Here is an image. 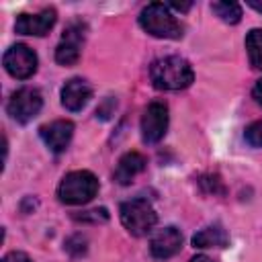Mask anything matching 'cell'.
Returning a JSON list of instances; mask_svg holds the SVG:
<instances>
[{
  "instance_id": "obj_22",
  "label": "cell",
  "mask_w": 262,
  "mask_h": 262,
  "mask_svg": "<svg viewBox=\"0 0 262 262\" xmlns=\"http://www.w3.org/2000/svg\"><path fill=\"white\" fill-rule=\"evenodd\" d=\"M252 96H254V100H256V102L262 106V78H260V80L254 84V88H252Z\"/></svg>"
},
{
  "instance_id": "obj_24",
  "label": "cell",
  "mask_w": 262,
  "mask_h": 262,
  "mask_svg": "<svg viewBox=\"0 0 262 262\" xmlns=\"http://www.w3.org/2000/svg\"><path fill=\"white\" fill-rule=\"evenodd\" d=\"M248 6L254 8L256 12H262V2H256V0H248Z\"/></svg>"
},
{
  "instance_id": "obj_23",
  "label": "cell",
  "mask_w": 262,
  "mask_h": 262,
  "mask_svg": "<svg viewBox=\"0 0 262 262\" xmlns=\"http://www.w3.org/2000/svg\"><path fill=\"white\" fill-rule=\"evenodd\" d=\"M188 262H213L209 256H205V254H196V256H192Z\"/></svg>"
},
{
  "instance_id": "obj_11",
  "label": "cell",
  "mask_w": 262,
  "mask_h": 262,
  "mask_svg": "<svg viewBox=\"0 0 262 262\" xmlns=\"http://www.w3.org/2000/svg\"><path fill=\"white\" fill-rule=\"evenodd\" d=\"M180 248H182V233L174 225L160 229L149 242V252L158 260H168V258L176 256L180 252Z\"/></svg>"
},
{
  "instance_id": "obj_18",
  "label": "cell",
  "mask_w": 262,
  "mask_h": 262,
  "mask_svg": "<svg viewBox=\"0 0 262 262\" xmlns=\"http://www.w3.org/2000/svg\"><path fill=\"white\" fill-rule=\"evenodd\" d=\"M244 137L252 147H262V119L248 125L244 131Z\"/></svg>"
},
{
  "instance_id": "obj_6",
  "label": "cell",
  "mask_w": 262,
  "mask_h": 262,
  "mask_svg": "<svg viewBox=\"0 0 262 262\" xmlns=\"http://www.w3.org/2000/svg\"><path fill=\"white\" fill-rule=\"evenodd\" d=\"M86 25L82 20H72L66 29L63 35L55 47V61L59 66H74L80 59L82 45L86 39Z\"/></svg>"
},
{
  "instance_id": "obj_3",
  "label": "cell",
  "mask_w": 262,
  "mask_h": 262,
  "mask_svg": "<svg viewBox=\"0 0 262 262\" xmlns=\"http://www.w3.org/2000/svg\"><path fill=\"white\" fill-rule=\"evenodd\" d=\"M98 192V178L90 170H74L66 174L57 186V199L63 205H86Z\"/></svg>"
},
{
  "instance_id": "obj_1",
  "label": "cell",
  "mask_w": 262,
  "mask_h": 262,
  "mask_svg": "<svg viewBox=\"0 0 262 262\" xmlns=\"http://www.w3.org/2000/svg\"><path fill=\"white\" fill-rule=\"evenodd\" d=\"M149 78L158 90H182L194 80L192 66L180 55L160 57L149 66Z\"/></svg>"
},
{
  "instance_id": "obj_12",
  "label": "cell",
  "mask_w": 262,
  "mask_h": 262,
  "mask_svg": "<svg viewBox=\"0 0 262 262\" xmlns=\"http://www.w3.org/2000/svg\"><path fill=\"white\" fill-rule=\"evenodd\" d=\"M59 96H61L63 108H68L72 113H78V111H82L90 102L92 86L84 78H72V80H68L61 86V94Z\"/></svg>"
},
{
  "instance_id": "obj_5",
  "label": "cell",
  "mask_w": 262,
  "mask_h": 262,
  "mask_svg": "<svg viewBox=\"0 0 262 262\" xmlns=\"http://www.w3.org/2000/svg\"><path fill=\"white\" fill-rule=\"evenodd\" d=\"M43 106V96L37 88H31V86H25V88H18L10 98H8V104H6V111L8 115L20 123V125H27L29 121H33L39 111Z\"/></svg>"
},
{
  "instance_id": "obj_13",
  "label": "cell",
  "mask_w": 262,
  "mask_h": 262,
  "mask_svg": "<svg viewBox=\"0 0 262 262\" xmlns=\"http://www.w3.org/2000/svg\"><path fill=\"white\" fill-rule=\"evenodd\" d=\"M145 166H147V160H145V156L143 154H139V151H127V154H123L121 158H119V162H117V168H115V172H113V178H115V182L117 184H129L137 174H141L143 170H145Z\"/></svg>"
},
{
  "instance_id": "obj_20",
  "label": "cell",
  "mask_w": 262,
  "mask_h": 262,
  "mask_svg": "<svg viewBox=\"0 0 262 262\" xmlns=\"http://www.w3.org/2000/svg\"><path fill=\"white\" fill-rule=\"evenodd\" d=\"M201 186L207 190V192H219V194H223L225 192V188H223V184H221V180H219V176H211V174H207V176H201Z\"/></svg>"
},
{
  "instance_id": "obj_2",
  "label": "cell",
  "mask_w": 262,
  "mask_h": 262,
  "mask_svg": "<svg viewBox=\"0 0 262 262\" xmlns=\"http://www.w3.org/2000/svg\"><path fill=\"white\" fill-rule=\"evenodd\" d=\"M139 27L158 39H180L184 27L180 20L172 14L168 4L164 2H151L139 12Z\"/></svg>"
},
{
  "instance_id": "obj_19",
  "label": "cell",
  "mask_w": 262,
  "mask_h": 262,
  "mask_svg": "<svg viewBox=\"0 0 262 262\" xmlns=\"http://www.w3.org/2000/svg\"><path fill=\"white\" fill-rule=\"evenodd\" d=\"M66 252H68L72 258H80L82 254H86V237H82V235H72V237L66 242Z\"/></svg>"
},
{
  "instance_id": "obj_16",
  "label": "cell",
  "mask_w": 262,
  "mask_h": 262,
  "mask_svg": "<svg viewBox=\"0 0 262 262\" xmlns=\"http://www.w3.org/2000/svg\"><path fill=\"white\" fill-rule=\"evenodd\" d=\"M211 10L227 25H237L242 20V6L237 2H229V0H223V2H213L211 4Z\"/></svg>"
},
{
  "instance_id": "obj_21",
  "label": "cell",
  "mask_w": 262,
  "mask_h": 262,
  "mask_svg": "<svg viewBox=\"0 0 262 262\" xmlns=\"http://www.w3.org/2000/svg\"><path fill=\"white\" fill-rule=\"evenodd\" d=\"M2 262H31V258L25 254V252H8Z\"/></svg>"
},
{
  "instance_id": "obj_15",
  "label": "cell",
  "mask_w": 262,
  "mask_h": 262,
  "mask_svg": "<svg viewBox=\"0 0 262 262\" xmlns=\"http://www.w3.org/2000/svg\"><path fill=\"white\" fill-rule=\"evenodd\" d=\"M246 51L250 57V66L262 70V29H252L246 35Z\"/></svg>"
},
{
  "instance_id": "obj_4",
  "label": "cell",
  "mask_w": 262,
  "mask_h": 262,
  "mask_svg": "<svg viewBox=\"0 0 262 262\" xmlns=\"http://www.w3.org/2000/svg\"><path fill=\"white\" fill-rule=\"evenodd\" d=\"M119 217H121V223L125 225V229L135 237L147 235L158 223V215L147 199L125 201L119 207Z\"/></svg>"
},
{
  "instance_id": "obj_14",
  "label": "cell",
  "mask_w": 262,
  "mask_h": 262,
  "mask_svg": "<svg viewBox=\"0 0 262 262\" xmlns=\"http://www.w3.org/2000/svg\"><path fill=\"white\" fill-rule=\"evenodd\" d=\"M227 244H229V235L219 223L207 225L192 235L194 248H227Z\"/></svg>"
},
{
  "instance_id": "obj_17",
  "label": "cell",
  "mask_w": 262,
  "mask_h": 262,
  "mask_svg": "<svg viewBox=\"0 0 262 262\" xmlns=\"http://www.w3.org/2000/svg\"><path fill=\"white\" fill-rule=\"evenodd\" d=\"M76 221H84V223H104L108 221V211L104 207L100 209H90V211H84L82 215H74Z\"/></svg>"
},
{
  "instance_id": "obj_7",
  "label": "cell",
  "mask_w": 262,
  "mask_h": 262,
  "mask_svg": "<svg viewBox=\"0 0 262 262\" xmlns=\"http://www.w3.org/2000/svg\"><path fill=\"white\" fill-rule=\"evenodd\" d=\"M37 63H39L37 53H35L29 45H25V43L10 45V47L4 51V55H2V66H4V70H6L12 78H16V80H27V78H31V76L37 72Z\"/></svg>"
},
{
  "instance_id": "obj_10",
  "label": "cell",
  "mask_w": 262,
  "mask_h": 262,
  "mask_svg": "<svg viewBox=\"0 0 262 262\" xmlns=\"http://www.w3.org/2000/svg\"><path fill=\"white\" fill-rule=\"evenodd\" d=\"M39 135L43 139V143L53 151V154H61L68 149L72 135H74V123L66 121V119H57L51 121L47 125H43L39 129Z\"/></svg>"
},
{
  "instance_id": "obj_8",
  "label": "cell",
  "mask_w": 262,
  "mask_h": 262,
  "mask_svg": "<svg viewBox=\"0 0 262 262\" xmlns=\"http://www.w3.org/2000/svg\"><path fill=\"white\" fill-rule=\"evenodd\" d=\"M168 131V106L166 102L154 100L147 104L141 117V139L145 143H158Z\"/></svg>"
},
{
  "instance_id": "obj_9",
  "label": "cell",
  "mask_w": 262,
  "mask_h": 262,
  "mask_svg": "<svg viewBox=\"0 0 262 262\" xmlns=\"http://www.w3.org/2000/svg\"><path fill=\"white\" fill-rule=\"evenodd\" d=\"M57 20V12L55 8H43L41 12H35V14H29V12H23L16 16V23H14V31L18 35H33V37H43L47 35L53 25Z\"/></svg>"
}]
</instances>
